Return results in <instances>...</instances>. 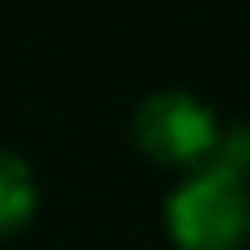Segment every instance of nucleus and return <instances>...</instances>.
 <instances>
[{"mask_svg":"<svg viewBox=\"0 0 250 250\" xmlns=\"http://www.w3.org/2000/svg\"><path fill=\"white\" fill-rule=\"evenodd\" d=\"M203 168H219V172H227V176L246 184V176H250V121H238L227 133L219 129V141H215V148H211Z\"/></svg>","mask_w":250,"mask_h":250,"instance_id":"4","label":"nucleus"},{"mask_svg":"<svg viewBox=\"0 0 250 250\" xmlns=\"http://www.w3.org/2000/svg\"><path fill=\"white\" fill-rule=\"evenodd\" d=\"M39 207V188L23 156L12 148H0V234H12L27 227V219Z\"/></svg>","mask_w":250,"mask_h":250,"instance_id":"3","label":"nucleus"},{"mask_svg":"<svg viewBox=\"0 0 250 250\" xmlns=\"http://www.w3.org/2000/svg\"><path fill=\"white\" fill-rule=\"evenodd\" d=\"M176 250H242L250 242V191L219 168H195L164 203Z\"/></svg>","mask_w":250,"mask_h":250,"instance_id":"1","label":"nucleus"},{"mask_svg":"<svg viewBox=\"0 0 250 250\" xmlns=\"http://www.w3.org/2000/svg\"><path fill=\"white\" fill-rule=\"evenodd\" d=\"M133 137L156 164L203 168L219 141V121H215V109L203 105L195 94L156 90L137 105Z\"/></svg>","mask_w":250,"mask_h":250,"instance_id":"2","label":"nucleus"}]
</instances>
